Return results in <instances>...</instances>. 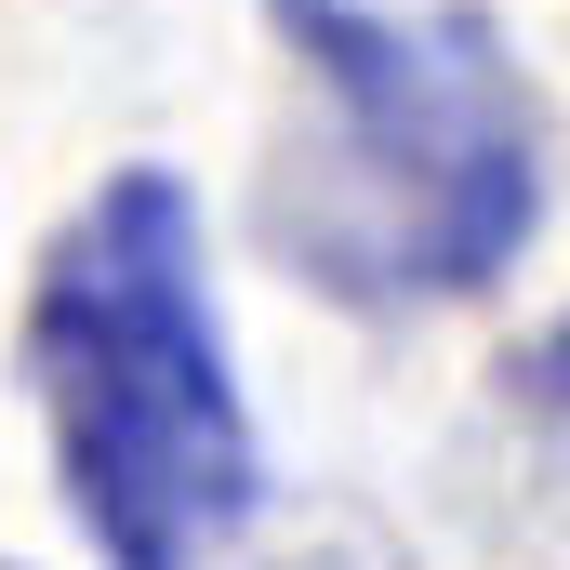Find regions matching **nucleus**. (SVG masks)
Here are the masks:
<instances>
[{
  "label": "nucleus",
  "instance_id": "obj_1",
  "mask_svg": "<svg viewBox=\"0 0 570 570\" xmlns=\"http://www.w3.org/2000/svg\"><path fill=\"white\" fill-rule=\"evenodd\" d=\"M292 53V134L266 159V239L332 305H451L518 266L544 213L531 67L478 0H266Z\"/></svg>",
  "mask_w": 570,
  "mask_h": 570
},
{
  "label": "nucleus",
  "instance_id": "obj_3",
  "mask_svg": "<svg viewBox=\"0 0 570 570\" xmlns=\"http://www.w3.org/2000/svg\"><path fill=\"white\" fill-rule=\"evenodd\" d=\"M253 570H412V558H399L372 518H318L305 544H279V558H253Z\"/></svg>",
  "mask_w": 570,
  "mask_h": 570
},
{
  "label": "nucleus",
  "instance_id": "obj_2",
  "mask_svg": "<svg viewBox=\"0 0 570 570\" xmlns=\"http://www.w3.org/2000/svg\"><path fill=\"white\" fill-rule=\"evenodd\" d=\"M27 372L107 570H213L253 531V412L173 173H107L67 213L27 292Z\"/></svg>",
  "mask_w": 570,
  "mask_h": 570
},
{
  "label": "nucleus",
  "instance_id": "obj_4",
  "mask_svg": "<svg viewBox=\"0 0 570 570\" xmlns=\"http://www.w3.org/2000/svg\"><path fill=\"white\" fill-rule=\"evenodd\" d=\"M518 385H531V412H544V425L570 438V318L544 332V345H531V372H518Z\"/></svg>",
  "mask_w": 570,
  "mask_h": 570
}]
</instances>
